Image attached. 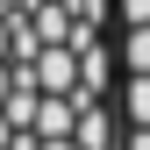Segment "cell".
<instances>
[{
  "label": "cell",
  "mask_w": 150,
  "mask_h": 150,
  "mask_svg": "<svg viewBox=\"0 0 150 150\" xmlns=\"http://www.w3.org/2000/svg\"><path fill=\"white\" fill-rule=\"evenodd\" d=\"M122 14V150H150V0H115Z\"/></svg>",
  "instance_id": "6da1fadb"
}]
</instances>
